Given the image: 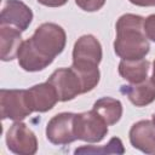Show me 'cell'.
<instances>
[{
  "label": "cell",
  "instance_id": "2",
  "mask_svg": "<svg viewBox=\"0 0 155 155\" xmlns=\"http://www.w3.org/2000/svg\"><path fill=\"white\" fill-rule=\"evenodd\" d=\"M29 39L42 56L53 61L54 57L63 52L67 42V34L61 25L47 22L40 24Z\"/></svg>",
  "mask_w": 155,
  "mask_h": 155
},
{
  "label": "cell",
  "instance_id": "21",
  "mask_svg": "<svg viewBox=\"0 0 155 155\" xmlns=\"http://www.w3.org/2000/svg\"><path fill=\"white\" fill-rule=\"evenodd\" d=\"M131 4L140 7H151L155 6V0H128Z\"/></svg>",
  "mask_w": 155,
  "mask_h": 155
},
{
  "label": "cell",
  "instance_id": "22",
  "mask_svg": "<svg viewBox=\"0 0 155 155\" xmlns=\"http://www.w3.org/2000/svg\"><path fill=\"white\" fill-rule=\"evenodd\" d=\"M151 81L155 84V59H154V62H153V74H151Z\"/></svg>",
  "mask_w": 155,
  "mask_h": 155
},
{
  "label": "cell",
  "instance_id": "13",
  "mask_svg": "<svg viewBox=\"0 0 155 155\" xmlns=\"http://www.w3.org/2000/svg\"><path fill=\"white\" fill-rule=\"evenodd\" d=\"M120 92L136 107H145L155 101V84L151 79H147L139 84L122 85Z\"/></svg>",
  "mask_w": 155,
  "mask_h": 155
},
{
  "label": "cell",
  "instance_id": "20",
  "mask_svg": "<svg viewBox=\"0 0 155 155\" xmlns=\"http://www.w3.org/2000/svg\"><path fill=\"white\" fill-rule=\"evenodd\" d=\"M68 0H38L39 4L47 6V7H59L67 4Z\"/></svg>",
  "mask_w": 155,
  "mask_h": 155
},
{
  "label": "cell",
  "instance_id": "18",
  "mask_svg": "<svg viewBox=\"0 0 155 155\" xmlns=\"http://www.w3.org/2000/svg\"><path fill=\"white\" fill-rule=\"evenodd\" d=\"M107 0H75V4L86 12H94L101 10Z\"/></svg>",
  "mask_w": 155,
  "mask_h": 155
},
{
  "label": "cell",
  "instance_id": "10",
  "mask_svg": "<svg viewBox=\"0 0 155 155\" xmlns=\"http://www.w3.org/2000/svg\"><path fill=\"white\" fill-rule=\"evenodd\" d=\"M128 137L133 148L144 154H155V124L153 120H140L133 124Z\"/></svg>",
  "mask_w": 155,
  "mask_h": 155
},
{
  "label": "cell",
  "instance_id": "17",
  "mask_svg": "<svg viewBox=\"0 0 155 155\" xmlns=\"http://www.w3.org/2000/svg\"><path fill=\"white\" fill-rule=\"evenodd\" d=\"M75 154H124L125 148L120 138L113 137L108 144L104 147H96V145H82L74 150Z\"/></svg>",
  "mask_w": 155,
  "mask_h": 155
},
{
  "label": "cell",
  "instance_id": "3",
  "mask_svg": "<svg viewBox=\"0 0 155 155\" xmlns=\"http://www.w3.org/2000/svg\"><path fill=\"white\" fill-rule=\"evenodd\" d=\"M103 57L101 42L92 34H85L80 36L73 48V67L87 71V73H99L98 64Z\"/></svg>",
  "mask_w": 155,
  "mask_h": 155
},
{
  "label": "cell",
  "instance_id": "5",
  "mask_svg": "<svg viewBox=\"0 0 155 155\" xmlns=\"http://www.w3.org/2000/svg\"><path fill=\"white\" fill-rule=\"evenodd\" d=\"M0 111L1 119L22 121L29 116L33 110L28 98V90H0Z\"/></svg>",
  "mask_w": 155,
  "mask_h": 155
},
{
  "label": "cell",
  "instance_id": "19",
  "mask_svg": "<svg viewBox=\"0 0 155 155\" xmlns=\"http://www.w3.org/2000/svg\"><path fill=\"white\" fill-rule=\"evenodd\" d=\"M143 28H144L147 38L155 42V13L148 16L147 18H144Z\"/></svg>",
  "mask_w": 155,
  "mask_h": 155
},
{
  "label": "cell",
  "instance_id": "15",
  "mask_svg": "<svg viewBox=\"0 0 155 155\" xmlns=\"http://www.w3.org/2000/svg\"><path fill=\"white\" fill-rule=\"evenodd\" d=\"M150 63L145 58L121 59L119 63V74L130 84H139L148 79Z\"/></svg>",
  "mask_w": 155,
  "mask_h": 155
},
{
  "label": "cell",
  "instance_id": "14",
  "mask_svg": "<svg viewBox=\"0 0 155 155\" xmlns=\"http://www.w3.org/2000/svg\"><path fill=\"white\" fill-rule=\"evenodd\" d=\"M22 40V31L15 27L0 24V57L1 61L8 62L17 58Z\"/></svg>",
  "mask_w": 155,
  "mask_h": 155
},
{
  "label": "cell",
  "instance_id": "11",
  "mask_svg": "<svg viewBox=\"0 0 155 155\" xmlns=\"http://www.w3.org/2000/svg\"><path fill=\"white\" fill-rule=\"evenodd\" d=\"M28 98L31 110L38 113H46L59 102L54 87L47 81L30 87L28 90Z\"/></svg>",
  "mask_w": 155,
  "mask_h": 155
},
{
  "label": "cell",
  "instance_id": "6",
  "mask_svg": "<svg viewBox=\"0 0 155 155\" xmlns=\"http://www.w3.org/2000/svg\"><path fill=\"white\" fill-rule=\"evenodd\" d=\"M76 139L87 143H98L108 134V124L93 109L75 114Z\"/></svg>",
  "mask_w": 155,
  "mask_h": 155
},
{
  "label": "cell",
  "instance_id": "23",
  "mask_svg": "<svg viewBox=\"0 0 155 155\" xmlns=\"http://www.w3.org/2000/svg\"><path fill=\"white\" fill-rule=\"evenodd\" d=\"M153 122H154V124H155V113H154V114H153Z\"/></svg>",
  "mask_w": 155,
  "mask_h": 155
},
{
  "label": "cell",
  "instance_id": "12",
  "mask_svg": "<svg viewBox=\"0 0 155 155\" xmlns=\"http://www.w3.org/2000/svg\"><path fill=\"white\" fill-rule=\"evenodd\" d=\"M18 64L19 67L25 71H40L44 70L46 67H48L53 61L50 58H46L42 56L31 44L30 39H27L23 41V44L19 47L18 54H17Z\"/></svg>",
  "mask_w": 155,
  "mask_h": 155
},
{
  "label": "cell",
  "instance_id": "16",
  "mask_svg": "<svg viewBox=\"0 0 155 155\" xmlns=\"http://www.w3.org/2000/svg\"><path fill=\"white\" fill-rule=\"evenodd\" d=\"M92 109L103 117L108 126L115 125L122 116V104L119 99L113 97H102L97 99Z\"/></svg>",
  "mask_w": 155,
  "mask_h": 155
},
{
  "label": "cell",
  "instance_id": "4",
  "mask_svg": "<svg viewBox=\"0 0 155 155\" xmlns=\"http://www.w3.org/2000/svg\"><path fill=\"white\" fill-rule=\"evenodd\" d=\"M47 82L54 87L59 102H68L79 94L86 93L84 81L73 67L56 69L47 79Z\"/></svg>",
  "mask_w": 155,
  "mask_h": 155
},
{
  "label": "cell",
  "instance_id": "7",
  "mask_svg": "<svg viewBox=\"0 0 155 155\" xmlns=\"http://www.w3.org/2000/svg\"><path fill=\"white\" fill-rule=\"evenodd\" d=\"M7 149L18 155H33L38 151L35 133L22 121H15L6 132Z\"/></svg>",
  "mask_w": 155,
  "mask_h": 155
},
{
  "label": "cell",
  "instance_id": "9",
  "mask_svg": "<svg viewBox=\"0 0 155 155\" xmlns=\"http://www.w3.org/2000/svg\"><path fill=\"white\" fill-rule=\"evenodd\" d=\"M33 21V11L21 0H6L0 13V24L24 31Z\"/></svg>",
  "mask_w": 155,
  "mask_h": 155
},
{
  "label": "cell",
  "instance_id": "8",
  "mask_svg": "<svg viewBox=\"0 0 155 155\" xmlns=\"http://www.w3.org/2000/svg\"><path fill=\"white\" fill-rule=\"evenodd\" d=\"M75 113H59L46 125V138L54 145H65L76 140Z\"/></svg>",
  "mask_w": 155,
  "mask_h": 155
},
{
  "label": "cell",
  "instance_id": "1",
  "mask_svg": "<svg viewBox=\"0 0 155 155\" xmlns=\"http://www.w3.org/2000/svg\"><path fill=\"white\" fill-rule=\"evenodd\" d=\"M143 23L144 17L133 13H125L116 21L114 51L121 59H140L149 53L150 44Z\"/></svg>",
  "mask_w": 155,
  "mask_h": 155
}]
</instances>
